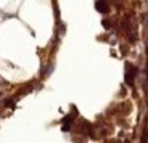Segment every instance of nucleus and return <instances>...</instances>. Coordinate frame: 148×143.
<instances>
[{"label":"nucleus","mask_w":148,"mask_h":143,"mask_svg":"<svg viewBox=\"0 0 148 143\" xmlns=\"http://www.w3.org/2000/svg\"><path fill=\"white\" fill-rule=\"evenodd\" d=\"M97 5H98V10H100V11L106 10V2H105V3H103V2H98Z\"/></svg>","instance_id":"nucleus-1"}]
</instances>
